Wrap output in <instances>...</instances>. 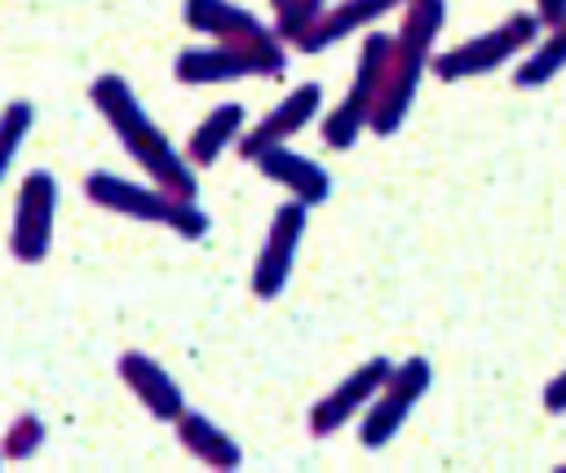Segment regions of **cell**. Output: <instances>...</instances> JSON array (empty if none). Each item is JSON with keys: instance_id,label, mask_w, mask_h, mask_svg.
<instances>
[{"instance_id": "19", "label": "cell", "mask_w": 566, "mask_h": 473, "mask_svg": "<svg viewBox=\"0 0 566 473\" xmlns=\"http://www.w3.org/2000/svg\"><path fill=\"white\" fill-rule=\"evenodd\" d=\"M31 124H35V106H31L27 97L4 102V111H0V186H4V177L13 172V159H18V150H22L27 133H31Z\"/></svg>"}, {"instance_id": "5", "label": "cell", "mask_w": 566, "mask_h": 473, "mask_svg": "<svg viewBox=\"0 0 566 473\" xmlns=\"http://www.w3.org/2000/svg\"><path fill=\"white\" fill-rule=\"evenodd\" d=\"M544 35V22L531 13H509L504 22H495L491 31L473 35V40H460L451 49H438L433 62H429V75H438L442 84H460V80H478V75H491L500 66H509L513 57H522L535 40Z\"/></svg>"}, {"instance_id": "8", "label": "cell", "mask_w": 566, "mask_h": 473, "mask_svg": "<svg viewBox=\"0 0 566 473\" xmlns=\"http://www.w3.org/2000/svg\"><path fill=\"white\" fill-rule=\"evenodd\" d=\"M53 217H57V177L49 168H31L18 181L13 221H9V256L18 265H40L49 256Z\"/></svg>"}, {"instance_id": "25", "label": "cell", "mask_w": 566, "mask_h": 473, "mask_svg": "<svg viewBox=\"0 0 566 473\" xmlns=\"http://www.w3.org/2000/svg\"><path fill=\"white\" fill-rule=\"evenodd\" d=\"M0 464H4V460H0Z\"/></svg>"}, {"instance_id": "21", "label": "cell", "mask_w": 566, "mask_h": 473, "mask_svg": "<svg viewBox=\"0 0 566 473\" xmlns=\"http://www.w3.org/2000/svg\"><path fill=\"white\" fill-rule=\"evenodd\" d=\"M323 9H327V0H287V4L274 9V22H270V27H274V35L292 49V44L323 18Z\"/></svg>"}, {"instance_id": "16", "label": "cell", "mask_w": 566, "mask_h": 473, "mask_svg": "<svg viewBox=\"0 0 566 473\" xmlns=\"http://www.w3.org/2000/svg\"><path fill=\"white\" fill-rule=\"evenodd\" d=\"M243 133H248V111H243V102H217V106L190 128L181 155L190 159L195 172H203V168H212L230 146H239Z\"/></svg>"}, {"instance_id": "9", "label": "cell", "mask_w": 566, "mask_h": 473, "mask_svg": "<svg viewBox=\"0 0 566 473\" xmlns=\"http://www.w3.org/2000/svg\"><path fill=\"white\" fill-rule=\"evenodd\" d=\"M305 221H310V208L301 199H287L274 208L265 234H261V248H256V261H252V296L256 301H274L283 296L292 270H296V252H301V239H305Z\"/></svg>"}, {"instance_id": "7", "label": "cell", "mask_w": 566, "mask_h": 473, "mask_svg": "<svg viewBox=\"0 0 566 473\" xmlns=\"http://www.w3.org/2000/svg\"><path fill=\"white\" fill-rule=\"evenodd\" d=\"M433 385V367L429 358L411 354L402 362H394V371L385 376V385L376 389V398L367 402V411L358 416V442L367 451H380L398 438V429L411 420V411L420 407V398L429 393Z\"/></svg>"}, {"instance_id": "14", "label": "cell", "mask_w": 566, "mask_h": 473, "mask_svg": "<svg viewBox=\"0 0 566 473\" xmlns=\"http://www.w3.org/2000/svg\"><path fill=\"white\" fill-rule=\"evenodd\" d=\"M402 4H407V0H336V4L323 9V18H318L292 49H301V53H323V49H332V44L358 35V31H371L385 13H398Z\"/></svg>"}, {"instance_id": "12", "label": "cell", "mask_w": 566, "mask_h": 473, "mask_svg": "<svg viewBox=\"0 0 566 473\" xmlns=\"http://www.w3.org/2000/svg\"><path fill=\"white\" fill-rule=\"evenodd\" d=\"M115 376L124 380V389L142 402V411L150 416V420H159V424H172L190 402H186V393H181V385L159 367V358H150V354H142V349H124L119 358H115Z\"/></svg>"}, {"instance_id": "13", "label": "cell", "mask_w": 566, "mask_h": 473, "mask_svg": "<svg viewBox=\"0 0 566 473\" xmlns=\"http://www.w3.org/2000/svg\"><path fill=\"white\" fill-rule=\"evenodd\" d=\"M252 168H256L265 181H274L279 190H287V199H301L305 208H323V203L332 199V172H327L318 159L301 155L292 141L265 146V150L252 159Z\"/></svg>"}, {"instance_id": "15", "label": "cell", "mask_w": 566, "mask_h": 473, "mask_svg": "<svg viewBox=\"0 0 566 473\" xmlns=\"http://www.w3.org/2000/svg\"><path fill=\"white\" fill-rule=\"evenodd\" d=\"M172 433H177V446H181L195 464H203V469L230 473V469L243 464L239 438H234L230 429H221L217 420H208L203 411H190V407H186V411L172 420Z\"/></svg>"}, {"instance_id": "24", "label": "cell", "mask_w": 566, "mask_h": 473, "mask_svg": "<svg viewBox=\"0 0 566 473\" xmlns=\"http://www.w3.org/2000/svg\"><path fill=\"white\" fill-rule=\"evenodd\" d=\"M279 4H287V0H270V9H279Z\"/></svg>"}, {"instance_id": "4", "label": "cell", "mask_w": 566, "mask_h": 473, "mask_svg": "<svg viewBox=\"0 0 566 473\" xmlns=\"http://www.w3.org/2000/svg\"><path fill=\"white\" fill-rule=\"evenodd\" d=\"M287 71V44L265 27L261 35H239V40H208L195 49H181L172 57L177 84H230V80H270Z\"/></svg>"}, {"instance_id": "18", "label": "cell", "mask_w": 566, "mask_h": 473, "mask_svg": "<svg viewBox=\"0 0 566 473\" xmlns=\"http://www.w3.org/2000/svg\"><path fill=\"white\" fill-rule=\"evenodd\" d=\"M562 71H566V18L553 22V27H544V35L522 53V62L513 71V84L517 88H544Z\"/></svg>"}, {"instance_id": "3", "label": "cell", "mask_w": 566, "mask_h": 473, "mask_svg": "<svg viewBox=\"0 0 566 473\" xmlns=\"http://www.w3.org/2000/svg\"><path fill=\"white\" fill-rule=\"evenodd\" d=\"M84 199L115 212V217H133L142 225H159L177 239H203L208 234V212L195 199H177L168 190H159L150 177L146 181H128L119 172H88L84 177Z\"/></svg>"}, {"instance_id": "20", "label": "cell", "mask_w": 566, "mask_h": 473, "mask_svg": "<svg viewBox=\"0 0 566 473\" xmlns=\"http://www.w3.org/2000/svg\"><path fill=\"white\" fill-rule=\"evenodd\" d=\"M44 438H49L44 420H40L35 411H18V416L4 424V433H0V460H13V464H22V460L40 455Z\"/></svg>"}, {"instance_id": "22", "label": "cell", "mask_w": 566, "mask_h": 473, "mask_svg": "<svg viewBox=\"0 0 566 473\" xmlns=\"http://www.w3.org/2000/svg\"><path fill=\"white\" fill-rule=\"evenodd\" d=\"M539 402H544L548 416H566V367L544 385V398H539Z\"/></svg>"}, {"instance_id": "10", "label": "cell", "mask_w": 566, "mask_h": 473, "mask_svg": "<svg viewBox=\"0 0 566 473\" xmlns=\"http://www.w3.org/2000/svg\"><path fill=\"white\" fill-rule=\"evenodd\" d=\"M394 371V362L385 354L358 362L340 385H332L314 407H310V438H336L349 420H358L367 411V402L376 398V389L385 385V376Z\"/></svg>"}, {"instance_id": "17", "label": "cell", "mask_w": 566, "mask_h": 473, "mask_svg": "<svg viewBox=\"0 0 566 473\" xmlns=\"http://www.w3.org/2000/svg\"><path fill=\"white\" fill-rule=\"evenodd\" d=\"M181 22L208 40H239L265 31V22L234 0H181Z\"/></svg>"}, {"instance_id": "6", "label": "cell", "mask_w": 566, "mask_h": 473, "mask_svg": "<svg viewBox=\"0 0 566 473\" xmlns=\"http://www.w3.org/2000/svg\"><path fill=\"white\" fill-rule=\"evenodd\" d=\"M389 49H394V31H371V35L363 40L345 97H340V102H336L327 115H318L323 146H332V150H349V146H354L363 133H367V119H371L376 93H380V84H385Z\"/></svg>"}, {"instance_id": "1", "label": "cell", "mask_w": 566, "mask_h": 473, "mask_svg": "<svg viewBox=\"0 0 566 473\" xmlns=\"http://www.w3.org/2000/svg\"><path fill=\"white\" fill-rule=\"evenodd\" d=\"M88 102L97 106V115L106 119V128L115 133V141L124 146V155L159 186V190H168V195H177V199H195V190H199V172L190 168V159L168 141V133L146 115V106L137 102V93H133V84L124 80V75H115V71H106V75H97L93 84H88Z\"/></svg>"}, {"instance_id": "11", "label": "cell", "mask_w": 566, "mask_h": 473, "mask_svg": "<svg viewBox=\"0 0 566 473\" xmlns=\"http://www.w3.org/2000/svg\"><path fill=\"white\" fill-rule=\"evenodd\" d=\"M318 115H323V84H314V80L296 84L279 106L265 111V119H256V124L239 137V159L252 164L265 146H283V141H292V137H296L305 124H314Z\"/></svg>"}, {"instance_id": "2", "label": "cell", "mask_w": 566, "mask_h": 473, "mask_svg": "<svg viewBox=\"0 0 566 473\" xmlns=\"http://www.w3.org/2000/svg\"><path fill=\"white\" fill-rule=\"evenodd\" d=\"M447 27V0H407L398 9V31H394V49H389V66H385V84L376 93L367 133L371 137H394L407 124V111L420 93V80L429 75L433 62V44Z\"/></svg>"}, {"instance_id": "23", "label": "cell", "mask_w": 566, "mask_h": 473, "mask_svg": "<svg viewBox=\"0 0 566 473\" xmlns=\"http://www.w3.org/2000/svg\"><path fill=\"white\" fill-rule=\"evenodd\" d=\"M535 18H539L544 27L562 22V18H566V0H535Z\"/></svg>"}]
</instances>
